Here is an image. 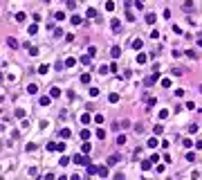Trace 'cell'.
I'll return each instance as SVG.
<instances>
[{
	"label": "cell",
	"mask_w": 202,
	"mask_h": 180,
	"mask_svg": "<svg viewBox=\"0 0 202 180\" xmlns=\"http://www.w3.org/2000/svg\"><path fill=\"white\" fill-rule=\"evenodd\" d=\"M151 162H153V160H144V162H142V169L148 171V169H151Z\"/></svg>",
	"instance_id": "3"
},
{
	"label": "cell",
	"mask_w": 202,
	"mask_h": 180,
	"mask_svg": "<svg viewBox=\"0 0 202 180\" xmlns=\"http://www.w3.org/2000/svg\"><path fill=\"white\" fill-rule=\"evenodd\" d=\"M7 45H9V47H18V43H16V38H7Z\"/></svg>",
	"instance_id": "5"
},
{
	"label": "cell",
	"mask_w": 202,
	"mask_h": 180,
	"mask_svg": "<svg viewBox=\"0 0 202 180\" xmlns=\"http://www.w3.org/2000/svg\"><path fill=\"white\" fill-rule=\"evenodd\" d=\"M50 95H52V97H58V95H61V90H58V88H52Z\"/></svg>",
	"instance_id": "11"
},
{
	"label": "cell",
	"mask_w": 202,
	"mask_h": 180,
	"mask_svg": "<svg viewBox=\"0 0 202 180\" xmlns=\"http://www.w3.org/2000/svg\"><path fill=\"white\" fill-rule=\"evenodd\" d=\"M88 18H97V9H88Z\"/></svg>",
	"instance_id": "8"
},
{
	"label": "cell",
	"mask_w": 202,
	"mask_h": 180,
	"mask_svg": "<svg viewBox=\"0 0 202 180\" xmlns=\"http://www.w3.org/2000/svg\"><path fill=\"white\" fill-rule=\"evenodd\" d=\"M139 47H142V41H139V38H135V41H133V50H139Z\"/></svg>",
	"instance_id": "7"
},
{
	"label": "cell",
	"mask_w": 202,
	"mask_h": 180,
	"mask_svg": "<svg viewBox=\"0 0 202 180\" xmlns=\"http://www.w3.org/2000/svg\"><path fill=\"white\" fill-rule=\"evenodd\" d=\"M146 20L153 25V23H155V14H146Z\"/></svg>",
	"instance_id": "10"
},
{
	"label": "cell",
	"mask_w": 202,
	"mask_h": 180,
	"mask_svg": "<svg viewBox=\"0 0 202 180\" xmlns=\"http://www.w3.org/2000/svg\"><path fill=\"white\" fill-rule=\"evenodd\" d=\"M148 146H151V149L157 146V140H155V137H151V140H148Z\"/></svg>",
	"instance_id": "12"
},
{
	"label": "cell",
	"mask_w": 202,
	"mask_h": 180,
	"mask_svg": "<svg viewBox=\"0 0 202 180\" xmlns=\"http://www.w3.org/2000/svg\"><path fill=\"white\" fill-rule=\"evenodd\" d=\"M50 101H52V95H50V97H47V95H43V97L38 99V104H41V106H50Z\"/></svg>",
	"instance_id": "2"
},
{
	"label": "cell",
	"mask_w": 202,
	"mask_h": 180,
	"mask_svg": "<svg viewBox=\"0 0 202 180\" xmlns=\"http://www.w3.org/2000/svg\"><path fill=\"white\" fill-rule=\"evenodd\" d=\"M36 90H38V88H36L34 83H32V86H27V92H29V95H36Z\"/></svg>",
	"instance_id": "6"
},
{
	"label": "cell",
	"mask_w": 202,
	"mask_h": 180,
	"mask_svg": "<svg viewBox=\"0 0 202 180\" xmlns=\"http://www.w3.org/2000/svg\"><path fill=\"white\" fill-rule=\"evenodd\" d=\"M119 162V158H115V155H112V158H110V160H108V164H110V167H115V164Z\"/></svg>",
	"instance_id": "9"
},
{
	"label": "cell",
	"mask_w": 202,
	"mask_h": 180,
	"mask_svg": "<svg viewBox=\"0 0 202 180\" xmlns=\"http://www.w3.org/2000/svg\"><path fill=\"white\" fill-rule=\"evenodd\" d=\"M119 54H121V47H112V52H110V56H115V59H117Z\"/></svg>",
	"instance_id": "4"
},
{
	"label": "cell",
	"mask_w": 202,
	"mask_h": 180,
	"mask_svg": "<svg viewBox=\"0 0 202 180\" xmlns=\"http://www.w3.org/2000/svg\"><path fill=\"white\" fill-rule=\"evenodd\" d=\"M74 162L79 164V167H88V162H90V160H88L85 155H76V158H74Z\"/></svg>",
	"instance_id": "1"
}]
</instances>
